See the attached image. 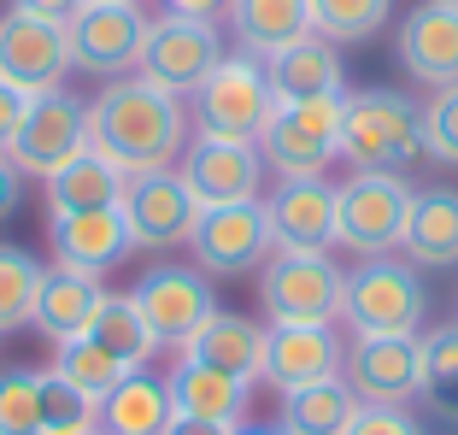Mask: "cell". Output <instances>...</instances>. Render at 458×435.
<instances>
[{"label":"cell","instance_id":"6da1fadb","mask_svg":"<svg viewBox=\"0 0 458 435\" xmlns=\"http://www.w3.org/2000/svg\"><path fill=\"white\" fill-rule=\"evenodd\" d=\"M189 141H194V124H189L182 95L148 82L141 71L100 82V95L89 100V148L106 153L112 165H123L130 177L171 171Z\"/></svg>","mask_w":458,"mask_h":435},{"label":"cell","instance_id":"7a4b0ae2","mask_svg":"<svg viewBox=\"0 0 458 435\" xmlns=\"http://www.w3.org/2000/svg\"><path fill=\"white\" fill-rule=\"evenodd\" d=\"M423 153V107L400 89H352L341 95V159L352 171H394Z\"/></svg>","mask_w":458,"mask_h":435},{"label":"cell","instance_id":"3957f363","mask_svg":"<svg viewBox=\"0 0 458 435\" xmlns=\"http://www.w3.org/2000/svg\"><path fill=\"white\" fill-rule=\"evenodd\" d=\"M270 118H276V89H270V77H265V59H253V54H224L212 65V77L189 95L194 136L253 141L259 148Z\"/></svg>","mask_w":458,"mask_h":435},{"label":"cell","instance_id":"277c9868","mask_svg":"<svg viewBox=\"0 0 458 435\" xmlns=\"http://www.w3.org/2000/svg\"><path fill=\"white\" fill-rule=\"evenodd\" d=\"M341 318L352 336H423L429 294L411 259H359L341 288Z\"/></svg>","mask_w":458,"mask_h":435},{"label":"cell","instance_id":"5b68a950","mask_svg":"<svg viewBox=\"0 0 458 435\" xmlns=\"http://www.w3.org/2000/svg\"><path fill=\"white\" fill-rule=\"evenodd\" d=\"M411 183L394 171H352L335 183V247L352 259H388L405 242V218H411Z\"/></svg>","mask_w":458,"mask_h":435},{"label":"cell","instance_id":"8992f818","mask_svg":"<svg viewBox=\"0 0 458 435\" xmlns=\"http://www.w3.org/2000/svg\"><path fill=\"white\" fill-rule=\"evenodd\" d=\"M341 271L329 253H276L259 265V306L270 324H335L341 318Z\"/></svg>","mask_w":458,"mask_h":435},{"label":"cell","instance_id":"52a82bcc","mask_svg":"<svg viewBox=\"0 0 458 435\" xmlns=\"http://www.w3.org/2000/svg\"><path fill=\"white\" fill-rule=\"evenodd\" d=\"M265 171L283 177H324L341 159V95L335 100H276V118L259 136Z\"/></svg>","mask_w":458,"mask_h":435},{"label":"cell","instance_id":"ba28073f","mask_svg":"<svg viewBox=\"0 0 458 435\" xmlns=\"http://www.w3.org/2000/svg\"><path fill=\"white\" fill-rule=\"evenodd\" d=\"M89 148V100H77L71 89H41L30 95V112L18 124L6 159L24 171V177H54L59 165H71L77 153Z\"/></svg>","mask_w":458,"mask_h":435},{"label":"cell","instance_id":"9c48e42d","mask_svg":"<svg viewBox=\"0 0 458 435\" xmlns=\"http://www.w3.org/2000/svg\"><path fill=\"white\" fill-rule=\"evenodd\" d=\"M130 294H135V306H141V318H148L153 341H159V347H176V354H182L194 341V329L217 312V288L200 265H148Z\"/></svg>","mask_w":458,"mask_h":435},{"label":"cell","instance_id":"30bf717a","mask_svg":"<svg viewBox=\"0 0 458 435\" xmlns=\"http://www.w3.org/2000/svg\"><path fill=\"white\" fill-rule=\"evenodd\" d=\"M224 59V30L206 24V18H153L148 24V41H141V77L159 82V89H171V95L189 100L194 89H200L206 77H212V65Z\"/></svg>","mask_w":458,"mask_h":435},{"label":"cell","instance_id":"8fae6325","mask_svg":"<svg viewBox=\"0 0 458 435\" xmlns=\"http://www.w3.org/2000/svg\"><path fill=\"white\" fill-rule=\"evenodd\" d=\"M270 253H276V242H270L265 200L200 206L194 235H189V259L200 265L206 277H247V271H259Z\"/></svg>","mask_w":458,"mask_h":435},{"label":"cell","instance_id":"7c38bea8","mask_svg":"<svg viewBox=\"0 0 458 435\" xmlns=\"http://www.w3.org/2000/svg\"><path fill=\"white\" fill-rule=\"evenodd\" d=\"M118 212H123V224H130V247H141V253H171V247H182L194 235L200 200L189 194L182 171L171 165V171H141V177H130Z\"/></svg>","mask_w":458,"mask_h":435},{"label":"cell","instance_id":"4fadbf2b","mask_svg":"<svg viewBox=\"0 0 458 435\" xmlns=\"http://www.w3.org/2000/svg\"><path fill=\"white\" fill-rule=\"evenodd\" d=\"M148 24L141 6H100L89 0L77 18L65 24V47H71V71L82 77H130L141 65V41H148Z\"/></svg>","mask_w":458,"mask_h":435},{"label":"cell","instance_id":"5bb4252c","mask_svg":"<svg viewBox=\"0 0 458 435\" xmlns=\"http://www.w3.org/2000/svg\"><path fill=\"white\" fill-rule=\"evenodd\" d=\"M341 377L359 406H411L423 382V336H352Z\"/></svg>","mask_w":458,"mask_h":435},{"label":"cell","instance_id":"9a60e30c","mask_svg":"<svg viewBox=\"0 0 458 435\" xmlns=\"http://www.w3.org/2000/svg\"><path fill=\"white\" fill-rule=\"evenodd\" d=\"M182 183L200 206H247L265 200V153L253 141H217V136H194L176 159Z\"/></svg>","mask_w":458,"mask_h":435},{"label":"cell","instance_id":"2e32d148","mask_svg":"<svg viewBox=\"0 0 458 435\" xmlns=\"http://www.w3.org/2000/svg\"><path fill=\"white\" fill-rule=\"evenodd\" d=\"M65 71H71L65 24H47L24 6L0 13V77L18 82L24 95H41V89H65Z\"/></svg>","mask_w":458,"mask_h":435},{"label":"cell","instance_id":"e0dca14e","mask_svg":"<svg viewBox=\"0 0 458 435\" xmlns=\"http://www.w3.org/2000/svg\"><path fill=\"white\" fill-rule=\"evenodd\" d=\"M270 242L283 253H329L335 247V183L329 177H283L265 194Z\"/></svg>","mask_w":458,"mask_h":435},{"label":"cell","instance_id":"ac0fdd59","mask_svg":"<svg viewBox=\"0 0 458 435\" xmlns=\"http://www.w3.org/2000/svg\"><path fill=\"white\" fill-rule=\"evenodd\" d=\"M341 359H347V347L329 324H270L265 336V382L276 395L341 377Z\"/></svg>","mask_w":458,"mask_h":435},{"label":"cell","instance_id":"d6986e66","mask_svg":"<svg viewBox=\"0 0 458 435\" xmlns=\"http://www.w3.org/2000/svg\"><path fill=\"white\" fill-rule=\"evenodd\" d=\"M400 65L405 77H418L423 89H446L458 82V6L453 0H423L400 18Z\"/></svg>","mask_w":458,"mask_h":435},{"label":"cell","instance_id":"ffe728a7","mask_svg":"<svg viewBox=\"0 0 458 435\" xmlns=\"http://www.w3.org/2000/svg\"><path fill=\"white\" fill-rule=\"evenodd\" d=\"M47 247H54V265L82 277H106L118 259H130V224H123L118 206H100V212H71V218H47Z\"/></svg>","mask_w":458,"mask_h":435},{"label":"cell","instance_id":"44dd1931","mask_svg":"<svg viewBox=\"0 0 458 435\" xmlns=\"http://www.w3.org/2000/svg\"><path fill=\"white\" fill-rule=\"evenodd\" d=\"M265 336H270V324H253V318L217 306V312L194 329L182 359H200V365L229 371V377H242V382H265Z\"/></svg>","mask_w":458,"mask_h":435},{"label":"cell","instance_id":"7402d4cb","mask_svg":"<svg viewBox=\"0 0 458 435\" xmlns=\"http://www.w3.org/2000/svg\"><path fill=\"white\" fill-rule=\"evenodd\" d=\"M100 300H106V288H100V277H82V271H65V265H47L41 271V288H36V312H30V324L41 329V336L54 341H77L89 336V324H95Z\"/></svg>","mask_w":458,"mask_h":435},{"label":"cell","instance_id":"603a6c76","mask_svg":"<svg viewBox=\"0 0 458 435\" xmlns=\"http://www.w3.org/2000/svg\"><path fill=\"white\" fill-rule=\"evenodd\" d=\"M165 388H171L176 418H212V423H235V430L247 423V395H253V382L229 377V371H212V365H200V359H176L171 377H165Z\"/></svg>","mask_w":458,"mask_h":435},{"label":"cell","instance_id":"cb8c5ba5","mask_svg":"<svg viewBox=\"0 0 458 435\" xmlns=\"http://www.w3.org/2000/svg\"><path fill=\"white\" fill-rule=\"evenodd\" d=\"M265 77L276 89V100H335L347 95V71H341L335 41L306 36L294 47H283L276 59H265Z\"/></svg>","mask_w":458,"mask_h":435},{"label":"cell","instance_id":"d4e9b609","mask_svg":"<svg viewBox=\"0 0 458 435\" xmlns=\"http://www.w3.org/2000/svg\"><path fill=\"white\" fill-rule=\"evenodd\" d=\"M47 189V218H71V212H100V206H118L130 189V171L112 165L106 153L82 148L71 165H59L54 177L41 183Z\"/></svg>","mask_w":458,"mask_h":435},{"label":"cell","instance_id":"484cf974","mask_svg":"<svg viewBox=\"0 0 458 435\" xmlns=\"http://www.w3.org/2000/svg\"><path fill=\"white\" fill-rule=\"evenodd\" d=\"M171 418H176V406H171L165 377H153V371H123V382L100 400L95 430L100 435H165Z\"/></svg>","mask_w":458,"mask_h":435},{"label":"cell","instance_id":"4316f807","mask_svg":"<svg viewBox=\"0 0 458 435\" xmlns=\"http://www.w3.org/2000/svg\"><path fill=\"white\" fill-rule=\"evenodd\" d=\"M229 30L242 41V54L276 59L283 47L311 36V6L306 0H235L229 6Z\"/></svg>","mask_w":458,"mask_h":435},{"label":"cell","instance_id":"83f0119b","mask_svg":"<svg viewBox=\"0 0 458 435\" xmlns=\"http://www.w3.org/2000/svg\"><path fill=\"white\" fill-rule=\"evenodd\" d=\"M400 253L411 265H458V189H418L411 194V218H405Z\"/></svg>","mask_w":458,"mask_h":435},{"label":"cell","instance_id":"f1b7e54d","mask_svg":"<svg viewBox=\"0 0 458 435\" xmlns=\"http://www.w3.org/2000/svg\"><path fill=\"white\" fill-rule=\"evenodd\" d=\"M359 412V395L347 388V377L329 382H306V388H288L283 406H276V423L288 435H341Z\"/></svg>","mask_w":458,"mask_h":435},{"label":"cell","instance_id":"f546056e","mask_svg":"<svg viewBox=\"0 0 458 435\" xmlns=\"http://www.w3.org/2000/svg\"><path fill=\"white\" fill-rule=\"evenodd\" d=\"M89 336H95L123 371H148V359L159 354V341H153V329H148V318H141V306H135V294H106L100 300Z\"/></svg>","mask_w":458,"mask_h":435},{"label":"cell","instance_id":"4dcf8cb0","mask_svg":"<svg viewBox=\"0 0 458 435\" xmlns=\"http://www.w3.org/2000/svg\"><path fill=\"white\" fill-rule=\"evenodd\" d=\"M418 400L441 423H458V324L429 329V336H423V382H418Z\"/></svg>","mask_w":458,"mask_h":435},{"label":"cell","instance_id":"1f68e13d","mask_svg":"<svg viewBox=\"0 0 458 435\" xmlns=\"http://www.w3.org/2000/svg\"><path fill=\"white\" fill-rule=\"evenodd\" d=\"M41 265L30 247L18 242H0V336H13V329L30 324L36 312V288H41Z\"/></svg>","mask_w":458,"mask_h":435},{"label":"cell","instance_id":"d6a6232c","mask_svg":"<svg viewBox=\"0 0 458 435\" xmlns=\"http://www.w3.org/2000/svg\"><path fill=\"white\" fill-rule=\"evenodd\" d=\"M54 377H65L71 388H82L89 400H106L123 382V365L100 347L95 336H77V341H59L54 347Z\"/></svg>","mask_w":458,"mask_h":435},{"label":"cell","instance_id":"836d02e7","mask_svg":"<svg viewBox=\"0 0 458 435\" xmlns=\"http://www.w3.org/2000/svg\"><path fill=\"white\" fill-rule=\"evenodd\" d=\"M311 6V36L324 41H364L394 18V0H306Z\"/></svg>","mask_w":458,"mask_h":435},{"label":"cell","instance_id":"e575fe53","mask_svg":"<svg viewBox=\"0 0 458 435\" xmlns=\"http://www.w3.org/2000/svg\"><path fill=\"white\" fill-rule=\"evenodd\" d=\"M0 435H41V371H0Z\"/></svg>","mask_w":458,"mask_h":435},{"label":"cell","instance_id":"d590c367","mask_svg":"<svg viewBox=\"0 0 458 435\" xmlns=\"http://www.w3.org/2000/svg\"><path fill=\"white\" fill-rule=\"evenodd\" d=\"M95 418H100V400H89L54 371L41 377V435H82L95 430Z\"/></svg>","mask_w":458,"mask_h":435},{"label":"cell","instance_id":"8d00e7d4","mask_svg":"<svg viewBox=\"0 0 458 435\" xmlns=\"http://www.w3.org/2000/svg\"><path fill=\"white\" fill-rule=\"evenodd\" d=\"M423 153L435 165H458V82L435 89L423 107Z\"/></svg>","mask_w":458,"mask_h":435},{"label":"cell","instance_id":"74e56055","mask_svg":"<svg viewBox=\"0 0 458 435\" xmlns=\"http://www.w3.org/2000/svg\"><path fill=\"white\" fill-rule=\"evenodd\" d=\"M341 435H423V430L405 406H359Z\"/></svg>","mask_w":458,"mask_h":435},{"label":"cell","instance_id":"f35d334b","mask_svg":"<svg viewBox=\"0 0 458 435\" xmlns=\"http://www.w3.org/2000/svg\"><path fill=\"white\" fill-rule=\"evenodd\" d=\"M24 112H30V95L18 89V82L0 77V153L13 148V136H18V124H24Z\"/></svg>","mask_w":458,"mask_h":435},{"label":"cell","instance_id":"ab89813d","mask_svg":"<svg viewBox=\"0 0 458 435\" xmlns=\"http://www.w3.org/2000/svg\"><path fill=\"white\" fill-rule=\"evenodd\" d=\"M18 206H24V171L0 153V218H13Z\"/></svg>","mask_w":458,"mask_h":435},{"label":"cell","instance_id":"60d3db41","mask_svg":"<svg viewBox=\"0 0 458 435\" xmlns=\"http://www.w3.org/2000/svg\"><path fill=\"white\" fill-rule=\"evenodd\" d=\"M13 6H24V13L47 18V24H71V18H77L89 0H13Z\"/></svg>","mask_w":458,"mask_h":435},{"label":"cell","instance_id":"b9f144b4","mask_svg":"<svg viewBox=\"0 0 458 435\" xmlns=\"http://www.w3.org/2000/svg\"><path fill=\"white\" fill-rule=\"evenodd\" d=\"M229 6H235V0H165V13H176V18H206V24L229 18Z\"/></svg>","mask_w":458,"mask_h":435},{"label":"cell","instance_id":"7bdbcfd3","mask_svg":"<svg viewBox=\"0 0 458 435\" xmlns=\"http://www.w3.org/2000/svg\"><path fill=\"white\" fill-rule=\"evenodd\" d=\"M165 435H235V423H212V418H171Z\"/></svg>","mask_w":458,"mask_h":435},{"label":"cell","instance_id":"ee69618b","mask_svg":"<svg viewBox=\"0 0 458 435\" xmlns=\"http://www.w3.org/2000/svg\"><path fill=\"white\" fill-rule=\"evenodd\" d=\"M235 435H288V430H283V423H242Z\"/></svg>","mask_w":458,"mask_h":435},{"label":"cell","instance_id":"f6af8a7d","mask_svg":"<svg viewBox=\"0 0 458 435\" xmlns=\"http://www.w3.org/2000/svg\"><path fill=\"white\" fill-rule=\"evenodd\" d=\"M100 6H141V0H100Z\"/></svg>","mask_w":458,"mask_h":435},{"label":"cell","instance_id":"bcb514c9","mask_svg":"<svg viewBox=\"0 0 458 435\" xmlns=\"http://www.w3.org/2000/svg\"><path fill=\"white\" fill-rule=\"evenodd\" d=\"M82 435H100V430H82Z\"/></svg>","mask_w":458,"mask_h":435},{"label":"cell","instance_id":"7dc6e473","mask_svg":"<svg viewBox=\"0 0 458 435\" xmlns=\"http://www.w3.org/2000/svg\"><path fill=\"white\" fill-rule=\"evenodd\" d=\"M453 324H458V318H453Z\"/></svg>","mask_w":458,"mask_h":435},{"label":"cell","instance_id":"c3c4849f","mask_svg":"<svg viewBox=\"0 0 458 435\" xmlns=\"http://www.w3.org/2000/svg\"><path fill=\"white\" fill-rule=\"evenodd\" d=\"M453 6H458V0H453Z\"/></svg>","mask_w":458,"mask_h":435}]
</instances>
